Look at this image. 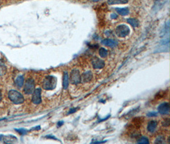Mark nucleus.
I'll return each instance as SVG.
<instances>
[{"mask_svg":"<svg viewBox=\"0 0 170 144\" xmlns=\"http://www.w3.org/2000/svg\"><path fill=\"white\" fill-rule=\"evenodd\" d=\"M8 98L13 103L20 104L24 102V97L22 94L15 90H11L8 92Z\"/></svg>","mask_w":170,"mask_h":144,"instance_id":"f257e3e1","label":"nucleus"},{"mask_svg":"<svg viewBox=\"0 0 170 144\" xmlns=\"http://www.w3.org/2000/svg\"><path fill=\"white\" fill-rule=\"evenodd\" d=\"M56 78L54 76H46L43 81V83H42V87L46 90H53L56 87Z\"/></svg>","mask_w":170,"mask_h":144,"instance_id":"f03ea898","label":"nucleus"},{"mask_svg":"<svg viewBox=\"0 0 170 144\" xmlns=\"http://www.w3.org/2000/svg\"><path fill=\"white\" fill-rule=\"evenodd\" d=\"M35 90V81L32 78H29L26 80L24 87V92L25 94L31 95Z\"/></svg>","mask_w":170,"mask_h":144,"instance_id":"7ed1b4c3","label":"nucleus"},{"mask_svg":"<svg viewBox=\"0 0 170 144\" xmlns=\"http://www.w3.org/2000/svg\"><path fill=\"white\" fill-rule=\"evenodd\" d=\"M129 28L124 24H121L118 26L116 29V35L119 37H125L129 34Z\"/></svg>","mask_w":170,"mask_h":144,"instance_id":"20e7f679","label":"nucleus"},{"mask_svg":"<svg viewBox=\"0 0 170 144\" xmlns=\"http://www.w3.org/2000/svg\"><path fill=\"white\" fill-rule=\"evenodd\" d=\"M70 79L71 83L73 84H78L81 82V76L80 74L79 71L76 69L72 71L70 74Z\"/></svg>","mask_w":170,"mask_h":144,"instance_id":"39448f33","label":"nucleus"},{"mask_svg":"<svg viewBox=\"0 0 170 144\" xmlns=\"http://www.w3.org/2000/svg\"><path fill=\"white\" fill-rule=\"evenodd\" d=\"M41 88H36L34 90L32 96V102L35 104H39L41 103Z\"/></svg>","mask_w":170,"mask_h":144,"instance_id":"423d86ee","label":"nucleus"},{"mask_svg":"<svg viewBox=\"0 0 170 144\" xmlns=\"http://www.w3.org/2000/svg\"><path fill=\"white\" fill-rule=\"evenodd\" d=\"M158 112L161 115H168L169 113V104L168 103H163L158 107Z\"/></svg>","mask_w":170,"mask_h":144,"instance_id":"0eeeda50","label":"nucleus"},{"mask_svg":"<svg viewBox=\"0 0 170 144\" xmlns=\"http://www.w3.org/2000/svg\"><path fill=\"white\" fill-rule=\"evenodd\" d=\"M93 68L96 69H103L105 67V62L103 60H101L99 58H94L92 62Z\"/></svg>","mask_w":170,"mask_h":144,"instance_id":"6e6552de","label":"nucleus"},{"mask_svg":"<svg viewBox=\"0 0 170 144\" xmlns=\"http://www.w3.org/2000/svg\"><path fill=\"white\" fill-rule=\"evenodd\" d=\"M93 78V74L91 71H86L81 76V82L83 83L90 82Z\"/></svg>","mask_w":170,"mask_h":144,"instance_id":"1a4fd4ad","label":"nucleus"},{"mask_svg":"<svg viewBox=\"0 0 170 144\" xmlns=\"http://www.w3.org/2000/svg\"><path fill=\"white\" fill-rule=\"evenodd\" d=\"M101 43L104 46H108V47H110V48H114L118 45L117 41L113 40V39H104L103 40L101 41Z\"/></svg>","mask_w":170,"mask_h":144,"instance_id":"9d476101","label":"nucleus"},{"mask_svg":"<svg viewBox=\"0 0 170 144\" xmlns=\"http://www.w3.org/2000/svg\"><path fill=\"white\" fill-rule=\"evenodd\" d=\"M158 126V122L155 120H152L148 122L147 125V130L148 132L154 133Z\"/></svg>","mask_w":170,"mask_h":144,"instance_id":"9b49d317","label":"nucleus"},{"mask_svg":"<svg viewBox=\"0 0 170 144\" xmlns=\"http://www.w3.org/2000/svg\"><path fill=\"white\" fill-rule=\"evenodd\" d=\"M69 81H70V77H69L68 73L65 71L63 74V83H62L63 88L65 90H66L68 87Z\"/></svg>","mask_w":170,"mask_h":144,"instance_id":"f8f14e48","label":"nucleus"},{"mask_svg":"<svg viewBox=\"0 0 170 144\" xmlns=\"http://www.w3.org/2000/svg\"><path fill=\"white\" fill-rule=\"evenodd\" d=\"M0 140H3L7 143L14 142L16 140V138L13 136H7L3 137V135H0Z\"/></svg>","mask_w":170,"mask_h":144,"instance_id":"ddd939ff","label":"nucleus"},{"mask_svg":"<svg viewBox=\"0 0 170 144\" xmlns=\"http://www.w3.org/2000/svg\"><path fill=\"white\" fill-rule=\"evenodd\" d=\"M24 78L23 76H19L16 78L15 81V84L17 87H18L19 88H22L23 86L24 85Z\"/></svg>","mask_w":170,"mask_h":144,"instance_id":"4468645a","label":"nucleus"},{"mask_svg":"<svg viewBox=\"0 0 170 144\" xmlns=\"http://www.w3.org/2000/svg\"><path fill=\"white\" fill-rule=\"evenodd\" d=\"M7 66L3 60H0V76H3L7 73Z\"/></svg>","mask_w":170,"mask_h":144,"instance_id":"2eb2a0df","label":"nucleus"},{"mask_svg":"<svg viewBox=\"0 0 170 144\" xmlns=\"http://www.w3.org/2000/svg\"><path fill=\"white\" fill-rule=\"evenodd\" d=\"M116 11L121 15H127L129 13V10L127 8H117Z\"/></svg>","mask_w":170,"mask_h":144,"instance_id":"dca6fc26","label":"nucleus"},{"mask_svg":"<svg viewBox=\"0 0 170 144\" xmlns=\"http://www.w3.org/2000/svg\"><path fill=\"white\" fill-rule=\"evenodd\" d=\"M128 3V0H108V3L110 5H116V4H126Z\"/></svg>","mask_w":170,"mask_h":144,"instance_id":"f3484780","label":"nucleus"},{"mask_svg":"<svg viewBox=\"0 0 170 144\" xmlns=\"http://www.w3.org/2000/svg\"><path fill=\"white\" fill-rule=\"evenodd\" d=\"M127 22L131 26H132L133 28H137L139 26V22L137 19L134 18H130L128 19L127 21Z\"/></svg>","mask_w":170,"mask_h":144,"instance_id":"a211bd4d","label":"nucleus"},{"mask_svg":"<svg viewBox=\"0 0 170 144\" xmlns=\"http://www.w3.org/2000/svg\"><path fill=\"white\" fill-rule=\"evenodd\" d=\"M142 121L143 120H142L141 118L137 117L136 118H134V119H133L132 123L134 127H136V128H139V127H140V126H141Z\"/></svg>","mask_w":170,"mask_h":144,"instance_id":"6ab92c4d","label":"nucleus"},{"mask_svg":"<svg viewBox=\"0 0 170 144\" xmlns=\"http://www.w3.org/2000/svg\"><path fill=\"white\" fill-rule=\"evenodd\" d=\"M99 54L100 55V57L102 58H106L108 55V52L106 50L103 48H101L99 50Z\"/></svg>","mask_w":170,"mask_h":144,"instance_id":"aec40b11","label":"nucleus"},{"mask_svg":"<svg viewBox=\"0 0 170 144\" xmlns=\"http://www.w3.org/2000/svg\"><path fill=\"white\" fill-rule=\"evenodd\" d=\"M137 143L139 144H148L149 143V140L146 137H142L138 140Z\"/></svg>","mask_w":170,"mask_h":144,"instance_id":"412c9836","label":"nucleus"},{"mask_svg":"<svg viewBox=\"0 0 170 144\" xmlns=\"http://www.w3.org/2000/svg\"><path fill=\"white\" fill-rule=\"evenodd\" d=\"M164 142H165V139L164 138V137L160 136L156 139L155 143H164Z\"/></svg>","mask_w":170,"mask_h":144,"instance_id":"4be33fe9","label":"nucleus"},{"mask_svg":"<svg viewBox=\"0 0 170 144\" xmlns=\"http://www.w3.org/2000/svg\"><path fill=\"white\" fill-rule=\"evenodd\" d=\"M138 111H139V108H136L135 109H133V110H132V111H131V112H129V113H128V114H127V117H131V116H133V115H134V114H136V113H137V112H138Z\"/></svg>","mask_w":170,"mask_h":144,"instance_id":"5701e85b","label":"nucleus"},{"mask_svg":"<svg viewBox=\"0 0 170 144\" xmlns=\"http://www.w3.org/2000/svg\"><path fill=\"white\" fill-rule=\"evenodd\" d=\"M163 92H159L158 93V94H156L155 98L158 99H161V98H163V97L164 96V94H163Z\"/></svg>","mask_w":170,"mask_h":144,"instance_id":"b1692460","label":"nucleus"},{"mask_svg":"<svg viewBox=\"0 0 170 144\" xmlns=\"http://www.w3.org/2000/svg\"><path fill=\"white\" fill-rule=\"evenodd\" d=\"M169 118H166V119L164 120V122H163V126L164 127H168L169 126Z\"/></svg>","mask_w":170,"mask_h":144,"instance_id":"393cba45","label":"nucleus"},{"mask_svg":"<svg viewBox=\"0 0 170 144\" xmlns=\"http://www.w3.org/2000/svg\"><path fill=\"white\" fill-rule=\"evenodd\" d=\"M16 131H17V132L21 134H24L26 133L27 131L24 129H15Z\"/></svg>","mask_w":170,"mask_h":144,"instance_id":"a878e982","label":"nucleus"},{"mask_svg":"<svg viewBox=\"0 0 170 144\" xmlns=\"http://www.w3.org/2000/svg\"><path fill=\"white\" fill-rule=\"evenodd\" d=\"M147 116L150 117H157V116H158V113H156V112H149V113H147Z\"/></svg>","mask_w":170,"mask_h":144,"instance_id":"bb28decb","label":"nucleus"},{"mask_svg":"<svg viewBox=\"0 0 170 144\" xmlns=\"http://www.w3.org/2000/svg\"><path fill=\"white\" fill-rule=\"evenodd\" d=\"M77 109H78V108H71V109H70V110L68 112V115L76 112V111H77Z\"/></svg>","mask_w":170,"mask_h":144,"instance_id":"cd10ccee","label":"nucleus"},{"mask_svg":"<svg viewBox=\"0 0 170 144\" xmlns=\"http://www.w3.org/2000/svg\"><path fill=\"white\" fill-rule=\"evenodd\" d=\"M62 124H63V122H62V121L59 122L58 124H57V126H58V127H60V126H61Z\"/></svg>","mask_w":170,"mask_h":144,"instance_id":"c85d7f7f","label":"nucleus"},{"mask_svg":"<svg viewBox=\"0 0 170 144\" xmlns=\"http://www.w3.org/2000/svg\"><path fill=\"white\" fill-rule=\"evenodd\" d=\"M112 19H116V18H117V15L116 14H112Z\"/></svg>","mask_w":170,"mask_h":144,"instance_id":"c756f323","label":"nucleus"},{"mask_svg":"<svg viewBox=\"0 0 170 144\" xmlns=\"http://www.w3.org/2000/svg\"><path fill=\"white\" fill-rule=\"evenodd\" d=\"M1 100H2V94H1V90H0V102H1Z\"/></svg>","mask_w":170,"mask_h":144,"instance_id":"7c9ffc66","label":"nucleus"},{"mask_svg":"<svg viewBox=\"0 0 170 144\" xmlns=\"http://www.w3.org/2000/svg\"><path fill=\"white\" fill-rule=\"evenodd\" d=\"M106 142V141H102V142H94V143H105Z\"/></svg>","mask_w":170,"mask_h":144,"instance_id":"2f4dec72","label":"nucleus"},{"mask_svg":"<svg viewBox=\"0 0 170 144\" xmlns=\"http://www.w3.org/2000/svg\"><path fill=\"white\" fill-rule=\"evenodd\" d=\"M93 1H100V0H92Z\"/></svg>","mask_w":170,"mask_h":144,"instance_id":"473e14b6","label":"nucleus"}]
</instances>
